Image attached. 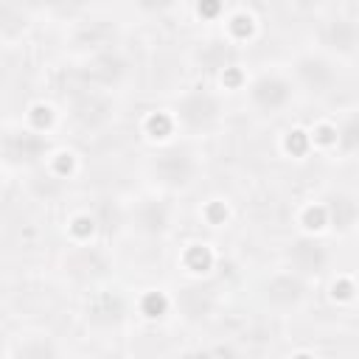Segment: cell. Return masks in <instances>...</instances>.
<instances>
[{
	"label": "cell",
	"mask_w": 359,
	"mask_h": 359,
	"mask_svg": "<svg viewBox=\"0 0 359 359\" xmlns=\"http://www.w3.org/2000/svg\"><path fill=\"white\" fill-rule=\"evenodd\" d=\"M196 157L191 149L185 146H171V149H163L151 157L149 163V174L151 180L165 188V191H180V188H188L196 177Z\"/></svg>",
	"instance_id": "6da1fadb"
},
{
	"label": "cell",
	"mask_w": 359,
	"mask_h": 359,
	"mask_svg": "<svg viewBox=\"0 0 359 359\" xmlns=\"http://www.w3.org/2000/svg\"><path fill=\"white\" fill-rule=\"evenodd\" d=\"M177 121L191 129V132H208L219 123L222 118V104L213 93L208 90H191L185 93L180 101H177V109H174Z\"/></svg>",
	"instance_id": "7a4b0ae2"
},
{
	"label": "cell",
	"mask_w": 359,
	"mask_h": 359,
	"mask_svg": "<svg viewBox=\"0 0 359 359\" xmlns=\"http://www.w3.org/2000/svg\"><path fill=\"white\" fill-rule=\"evenodd\" d=\"M129 70V62L118 50H95L90 62L79 70L81 90H95V87H112L118 84Z\"/></svg>",
	"instance_id": "3957f363"
},
{
	"label": "cell",
	"mask_w": 359,
	"mask_h": 359,
	"mask_svg": "<svg viewBox=\"0 0 359 359\" xmlns=\"http://www.w3.org/2000/svg\"><path fill=\"white\" fill-rule=\"evenodd\" d=\"M48 140L36 129H8L3 135L6 165H34L48 154Z\"/></svg>",
	"instance_id": "277c9868"
},
{
	"label": "cell",
	"mask_w": 359,
	"mask_h": 359,
	"mask_svg": "<svg viewBox=\"0 0 359 359\" xmlns=\"http://www.w3.org/2000/svg\"><path fill=\"white\" fill-rule=\"evenodd\" d=\"M261 297L275 309H294L309 297V283H306L303 275H297L292 269L289 272H275L272 278L264 280Z\"/></svg>",
	"instance_id": "5b68a950"
},
{
	"label": "cell",
	"mask_w": 359,
	"mask_h": 359,
	"mask_svg": "<svg viewBox=\"0 0 359 359\" xmlns=\"http://www.w3.org/2000/svg\"><path fill=\"white\" fill-rule=\"evenodd\" d=\"M294 79L309 95H328L337 84V70L320 53H303L294 62Z\"/></svg>",
	"instance_id": "8992f818"
},
{
	"label": "cell",
	"mask_w": 359,
	"mask_h": 359,
	"mask_svg": "<svg viewBox=\"0 0 359 359\" xmlns=\"http://www.w3.org/2000/svg\"><path fill=\"white\" fill-rule=\"evenodd\" d=\"M250 101L261 112H280L292 101V81L278 73H261L250 84Z\"/></svg>",
	"instance_id": "52a82bcc"
},
{
	"label": "cell",
	"mask_w": 359,
	"mask_h": 359,
	"mask_svg": "<svg viewBox=\"0 0 359 359\" xmlns=\"http://www.w3.org/2000/svg\"><path fill=\"white\" fill-rule=\"evenodd\" d=\"M286 261H289L292 272H297V275H317L328 264V247L314 236H300V238L289 241Z\"/></svg>",
	"instance_id": "ba28073f"
},
{
	"label": "cell",
	"mask_w": 359,
	"mask_h": 359,
	"mask_svg": "<svg viewBox=\"0 0 359 359\" xmlns=\"http://www.w3.org/2000/svg\"><path fill=\"white\" fill-rule=\"evenodd\" d=\"M317 39L328 53L337 56H351L359 48V25L348 17H331L323 20L317 28Z\"/></svg>",
	"instance_id": "9c48e42d"
},
{
	"label": "cell",
	"mask_w": 359,
	"mask_h": 359,
	"mask_svg": "<svg viewBox=\"0 0 359 359\" xmlns=\"http://www.w3.org/2000/svg\"><path fill=\"white\" fill-rule=\"evenodd\" d=\"M73 118L84 129H101L112 118V104L98 90H79L73 95Z\"/></svg>",
	"instance_id": "30bf717a"
},
{
	"label": "cell",
	"mask_w": 359,
	"mask_h": 359,
	"mask_svg": "<svg viewBox=\"0 0 359 359\" xmlns=\"http://www.w3.org/2000/svg\"><path fill=\"white\" fill-rule=\"evenodd\" d=\"M132 224L143 236H163L171 224V208L163 199H143L132 210Z\"/></svg>",
	"instance_id": "8fae6325"
},
{
	"label": "cell",
	"mask_w": 359,
	"mask_h": 359,
	"mask_svg": "<svg viewBox=\"0 0 359 359\" xmlns=\"http://www.w3.org/2000/svg\"><path fill=\"white\" fill-rule=\"evenodd\" d=\"M123 317H126V300L115 292H98L87 303V320L98 328H112L123 323Z\"/></svg>",
	"instance_id": "7c38bea8"
},
{
	"label": "cell",
	"mask_w": 359,
	"mask_h": 359,
	"mask_svg": "<svg viewBox=\"0 0 359 359\" xmlns=\"http://www.w3.org/2000/svg\"><path fill=\"white\" fill-rule=\"evenodd\" d=\"M65 269L76 278V280H95V278H104L109 264L104 258V252H98L95 247H79L67 255L65 261Z\"/></svg>",
	"instance_id": "4fadbf2b"
},
{
	"label": "cell",
	"mask_w": 359,
	"mask_h": 359,
	"mask_svg": "<svg viewBox=\"0 0 359 359\" xmlns=\"http://www.w3.org/2000/svg\"><path fill=\"white\" fill-rule=\"evenodd\" d=\"M177 303L188 320H205L213 311L216 297H213V289H208V286H185L177 294Z\"/></svg>",
	"instance_id": "5bb4252c"
},
{
	"label": "cell",
	"mask_w": 359,
	"mask_h": 359,
	"mask_svg": "<svg viewBox=\"0 0 359 359\" xmlns=\"http://www.w3.org/2000/svg\"><path fill=\"white\" fill-rule=\"evenodd\" d=\"M325 216H328V224L337 227L339 233L351 230L359 219V202L351 196V194H334L328 202H325Z\"/></svg>",
	"instance_id": "9a60e30c"
},
{
	"label": "cell",
	"mask_w": 359,
	"mask_h": 359,
	"mask_svg": "<svg viewBox=\"0 0 359 359\" xmlns=\"http://www.w3.org/2000/svg\"><path fill=\"white\" fill-rule=\"evenodd\" d=\"M337 143H339V149H342L345 154L359 151V112H351V115L339 123V129H337Z\"/></svg>",
	"instance_id": "2e32d148"
},
{
	"label": "cell",
	"mask_w": 359,
	"mask_h": 359,
	"mask_svg": "<svg viewBox=\"0 0 359 359\" xmlns=\"http://www.w3.org/2000/svg\"><path fill=\"white\" fill-rule=\"evenodd\" d=\"M109 34H112V28L107 22H84L76 31V42L79 45H90V48H101L109 39Z\"/></svg>",
	"instance_id": "e0dca14e"
},
{
	"label": "cell",
	"mask_w": 359,
	"mask_h": 359,
	"mask_svg": "<svg viewBox=\"0 0 359 359\" xmlns=\"http://www.w3.org/2000/svg\"><path fill=\"white\" fill-rule=\"evenodd\" d=\"M202 59L208 65V70H230L233 65V53L227 48V42H208V48L202 50Z\"/></svg>",
	"instance_id": "ac0fdd59"
},
{
	"label": "cell",
	"mask_w": 359,
	"mask_h": 359,
	"mask_svg": "<svg viewBox=\"0 0 359 359\" xmlns=\"http://www.w3.org/2000/svg\"><path fill=\"white\" fill-rule=\"evenodd\" d=\"M20 359H56V351L48 339H34L20 348Z\"/></svg>",
	"instance_id": "d6986e66"
},
{
	"label": "cell",
	"mask_w": 359,
	"mask_h": 359,
	"mask_svg": "<svg viewBox=\"0 0 359 359\" xmlns=\"http://www.w3.org/2000/svg\"><path fill=\"white\" fill-rule=\"evenodd\" d=\"M188 266L194 269V272H208L210 266H213V255H210V250L208 247H202V244H194L191 250H188Z\"/></svg>",
	"instance_id": "ffe728a7"
},
{
	"label": "cell",
	"mask_w": 359,
	"mask_h": 359,
	"mask_svg": "<svg viewBox=\"0 0 359 359\" xmlns=\"http://www.w3.org/2000/svg\"><path fill=\"white\" fill-rule=\"evenodd\" d=\"M20 28H22V14H14L8 6H0V34L6 39H11L14 31H20Z\"/></svg>",
	"instance_id": "44dd1931"
},
{
	"label": "cell",
	"mask_w": 359,
	"mask_h": 359,
	"mask_svg": "<svg viewBox=\"0 0 359 359\" xmlns=\"http://www.w3.org/2000/svg\"><path fill=\"white\" fill-rule=\"evenodd\" d=\"M182 359H213L208 351H194V353H185Z\"/></svg>",
	"instance_id": "7402d4cb"
},
{
	"label": "cell",
	"mask_w": 359,
	"mask_h": 359,
	"mask_svg": "<svg viewBox=\"0 0 359 359\" xmlns=\"http://www.w3.org/2000/svg\"><path fill=\"white\" fill-rule=\"evenodd\" d=\"M294 359H314V356H309V353H297Z\"/></svg>",
	"instance_id": "603a6c76"
}]
</instances>
